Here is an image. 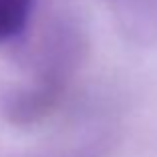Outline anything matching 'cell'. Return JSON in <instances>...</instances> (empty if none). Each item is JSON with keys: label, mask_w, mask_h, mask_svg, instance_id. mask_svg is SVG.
<instances>
[{"label": "cell", "mask_w": 157, "mask_h": 157, "mask_svg": "<svg viewBox=\"0 0 157 157\" xmlns=\"http://www.w3.org/2000/svg\"><path fill=\"white\" fill-rule=\"evenodd\" d=\"M60 103V87L46 83L42 87L16 89L2 99V111L10 123L33 125L48 117Z\"/></svg>", "instance_id": "6da1fadb"}, {"label": "cell", "mask_w": 157, "mask_h": 157, "mask_svg": "<svg viewBox=\"0 0 157 157\" xmlns=\"http://www.w3.org/2000/svg\"><path fill=\"white\" fill-rule=\"evenodd\" d=\"M33 10V0H0V42L22 33Z\"/></svg>", "instance_id": "7a4b0ae2"}]
</instances>
